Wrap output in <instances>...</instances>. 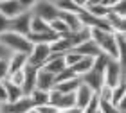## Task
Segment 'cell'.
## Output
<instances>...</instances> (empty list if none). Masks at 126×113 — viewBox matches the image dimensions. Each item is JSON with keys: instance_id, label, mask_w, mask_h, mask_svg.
<instances>
[{"instance_id": "8d00e7d4", "label": "cell", "mask_w": 126, "mask_h": 113, "mask_svg": "<svg viewBox=\"0 0 126 113\" xmlns=\"http://www.w3.org/2000/svg\"><path fill=\"white\" fill-rule=\"evenodd\" d=\"M9 56H11V52H9L5 47H2V45H0V59H7Z\"/></svg>"}, {"instance_id": "2e32d148", "label": "cell", "mask_w": 126, "mask_h": 113, "mask_svg": "<svg viewBox=\"0 0 126 113\" xmlns=\"http://www.w3.org/2000/svg\"><path fill=\"white\" fill-rule=\"evenodd\" d=\"M54 75L49 74V72H45L40 68L38 70V75H36V90H42V92H50V90H54Z\"/></svg>"}, {"instance_id": "d6a6232c", "label": "cell", "mask_w": 126, "mask_h": 113, "mask_svg": "<svg viewBox=\"0 0 126 113\" xmlns=\"http://www.w3.org/2000/svg\"><path fill=\"white\" fill-rule=\"evenodd\" d=\"M9 75V68H7V59H0V83L5 81Z\"/></svg>"}, {"instance_id": "7402d4cb", "label": "cell", "mask_w": 126, "mask_h": 113, "mask_svg": "<svg viewBox=\"0 0 126 113\" xmlns=\"http://www.w3.org/2000/svg\"><path fill=\"white\" fill-rule=\"evenodd\" d=\"M58 18L67 25V29L70 31V32L81 29V24H79V14H72V13H58Z\"/></svg>"}, {"instance_id": "5bb4252c", "label": "cell", "mask_w": 126, "mask_h": 113, "mask_svg": "<svg viewBox=\"0 0 126 113\" xmlns=\"http://www.w3.org/2000/svg\"><path fill=\"white\" fill-rule=\"evenodd\" d=\"M65 68L67 66H65V61H63V56H60V54H50L47 63L42 66V70L49 72V74H52V75H58L60 72L65 70Z\"/></svg>"}, {"instance_id": "836d02e7", "label": "cell", "mask_w": 126, "mask_h": 113, "mask_svg": "<svg viewBox=\"0 0 126 113\" xmlns=\"http://www.w3.org/2000/svg\"><path fill=\"white\" fill-rule=\"evenodd\" d=\"M36 113H58V110L50 104H45V106H40V108H34Z\"/></svg>"}, {"instance_id": "ffe728a7", "label": "cell", "mask_w": 126, "mask_h": 113, "mask_svg": "<svg viewBox=\"0 0 126 113\" xmlns=\"http://www.w3.org/2000/svg\"><path fill=\"white\" fill-rule=\"evenodd\" d=\"M27 65V56L25 54H11L7 58V68H9V74L13 72H18V70H24V66Z\"/></svg>"}, {"instance_id": "484cf974", "label": "cell", "mask_w": 126, "mask_h": 113, "mask_svg": "<svg viewBox=\"0 0 126 113\" xmlns=\"http://www.w3.org/2000/svg\"><path fill=\"white\" fill-rule=\"evenodd\" d=\"M124 99H126V88H124V83H121V84H117L115 88H112V100H110V104L115 108V106L119 102H123Z\"/></svg>"}, {"instance_id": "8992f818", "label": "cell", "mask_w": 126, "mask_h": 113, "mask_svg": "<svg viewBox=\"0 0 126 113\" xmlns=\"http://www.w3.org/2000/svg\"><path fill=\"white\" fill-rule=\"evenodd\" d=\"M49 56H50L49 45H32L31 52L27 54V65L34 66V68H42L47 63Z\"/></svg>"}, {"instance_id": "83f0119b", "label": "cell", "mask_w": 126, "mask_h": 113, "mask_svg": "<svg viewBox=\"0 0 126 113\" xmlns=\"http://www.w3.org/2000/svg\"><path fill=\"white\" fill-rule=\"evenodd\" d=\"M81 58H83V56H79L78 52H74V50H68V52L63 56V61H65V66H67V68H70V66H74Z\"/></svg>"}, {"instance_id": "f35d334b", "label": "cell", "mask_w": 126, "mask_h": 113, "mask_svg": "<svg viewBox=\"0 0 126 113\" xmlns=\"http://www.w3.org/2000/svg\"><path fill=\"white\" fill-rule=\"evenodd\" d=\"M27 113H36V111H34V110H31V111H27Z\"/></svg>"}, {"instance_id": "e575fe53", "label": "cell", "mask_w": 126, "mask_h": 113, "mask_svg": "<svg viewBox=\"0 0 126 113\" xmlns=\"http://www.w3.org/2000/svg\"><path fill=\"white\" fill-rule=\"evenodd\" d=\"M7 31H9V20L4 14H0V34H4Z\"/></svg>"}, {"instance_id": "f546056e", "label": "cell", "mask_w": 126, "mask_h": 113, "mask_svg": "<svg viewBox=\"0 0 126 113\" xmlns=\"http://www.w3.org/2000/svg\"><path fill=\"white\" fill-rule=\"evenodd\" d=\"M97 97H99L101 102H108L110 104V100H112V88L106 86V84H103V86L99 88V92H97Z\"/></svg>"}, {"instance_id": "7a4b0ae2", "label": "cell", "mask_w": 126, "mask_h": 113, "mask_svg": "<svg viewBox=\"0 0 126 113\" xmlns=\"http://www.w3.org/2000/svg\"><path fill=\"white\" fill-rule=\"evenodd\" d=\"M0 45L2 47H5L9 50L11 54H29L32 45L29 43V39H27L25 36H20L16 34V32H4V34H0Z\"/></svg>"}, {"instance_id": "6da1fadb", "label": "cell", "mask_w": 126, "mask_h": 113, "mask_svg": "<svg viewBox=\"0 0 126 113\" xmlns=\"http://www.w3.org/2000/svg\"><path fill=\"white\" fill-rule=\"evenodd\" d=\"M90 39L97 45V49L101 50V54H105L106 58L121 61L123 63V54L119 52L113 32H106V31H90Z\"/></svg>"}, {"instance_id": "3957f363", "label": "cell", "mask_w": 126, "mask_h": 113, "mask_svg": "<svg viewBox=\"0 0 126 113\" xmlns=\"http://www.w3.org/2000/svg\"><path fill=\"white\" fill-rule=\"evenodd\" d=\"M124 66L121 61H115V59H108V63L105 66V72H103V84L110 88H115L117 84L124 83Z\"/></svg>"}, {"instance_id": "d4e9b609", "label": "cell", "mask_w": 126, "mask_h": 113, "mask_svg": "<svg viewBox=\"0 0 126 113\" xmlns=\"http://www.w3.org/2000/svg\"><path fill=\"white\" fill-rule=\"evenodd\" d=\"M4 86H5V92H7V102H15V100H18L24 97V90L20 86H15V84H11L7 81H2Z\"/></svg>"}, {"instance_id": "ac0fdd59", "label": "cell", "mask_w": 126, "mask_h": 113, "mask_svg": "<svg viewBox=\"0 0 126 113\" xmlns=\"http://www.w3.org/2000/svg\"><path fill=\"white\" fill-rule=\"evenodd\" d=\"M106 22H108V25H110L112 32H119V34H124V31H126V16H119V14L108 13Z\"/></svg>"}, {"instance_id": "ab89813d", "label": "cell", "mask_w": 126, "mask_h": 113, "mask_svg": "<svg viewBox=\"0 0 126 113\" xmlns=\"http://www.w3.org/2000/svg\"><path fill=\"white\" fill-rule=\"evenodd\" d=\"M0 108H2V104H0Z\"/></svg>"}, {"instance_id": "1f68e13d", "label": "cell", "mask_w": 126, "mask_h": 113, "mask_svg": "<svg viewBox=\"0 0 126 113\" xmlns=\"http://www.w3.org/2000/svg\"><path fill=\"white\" fill-rule=\"evenodd\" d=\"M83 113H99V97H97V93L92 95V99L87 104V108L83 110Z\"/></svg>"}, {"instance_id": "52a82bcc", "label": "cell", "mask_w": 126, "mask_h": 113, "mask_svg": "<svg viewBox=\"0 0 126 113\" xmlns=\"http://www.w3.org/2000/svg\"><path fill=\"white\" fill-rule=\"evenodd\" d=\"M49 104L54 106L56 110H68L76 106V97L74 93H60L56 90L49 92Z\"/></svg>"}, {"instance_id": "4316f807", "label": "cell", "mask_w": 126, "mask_h": 113, "mask_svg": "<svg viewBox=\"0 0 126 113\" xmlns=\"http://www.w3.org/2000/svg\"><path fill=\"white\" fill-rule=\"evenodd\" d=\"M40 32H49V24H45L43 20L32 16L31 18V31H29V34H40Z\"/></svg>"}, {"instance_id": "7c38bea8", "label": "cell", "mask_w": 126, "mask_h": 113, "mask_svg": "<svg viewBox=\"0 0 126 113\" xmlns=\"http://www.w3.org/2000/svg\"><path fill=\"white\" fill-rule=\"evenodd\" d=\"M79 79H81V84H85L87 88H90L94 93H97L99 88L103 86V74L97 72V70H94V68L90 72H87L85 75H81Z\"/></svg>"}, {"instance_id": "5b68a950", "label": "cell", "mask_w": 126, "mask_h": 113, "mask_svg": "<svg viewBox=\"0 0 126 113\" xmlns=\"http://www.w3.org/2000/svg\"><path fill=\"white\" fill-rule=\"evenodd\" d=\"M31 14L40 18V20H43L45 24H49L54 18H58V9L54 7V2L38 0V2H32V5H31Z\"/></svg>"}, {"instance_id": "e0dca14e", "label": "cell", "mask_w": 126, "mask_h": 113, "mask_svg": "<svg viewBox=\"0 0 126 113\" xmlns=\"http://www.w3.org/2000/svg\"><path fill=\"white\" fill-rule=\"evenodd\" d=\"M92 95H94V92L90 88H87L85 84H79V88L76 90V93H74V97H76V108H79L83 111L85 108H87V104L90 102Z\"/></svg>"}, {"instance_id": "277c9868", "label": "cell", "mask_w": 126, "mask_h": 113, "mask_svg": "<svg viewBox=\"0 0 126 113\" xmlns=\"http://www.w3.org/2000/svg\"><path fill=\"white\" fill-rule=\"evenodd\" d=\"M31 5L32 2L27 0H0V14H4L7 20H13L25 11H31Z\"/></svg>"}, {"instance_id": "9a60e30c", "label": "cell", "mask_w": 126, "mask_h": 113, "mask_svg": "<svg viewBox=\"0 0 126 113\" xmlns=\"http://www.w3.org/2000/svg\"><path fill=\"white\" fill-rule=\"evenodd\" d=\"M65 38H67L68 45H70V49L74 50V49H78L79 45H83L85 41H88V39H90V31L85 29V27H81V29H78L74 32H68Z\"/></svg>"}, {"instance_id": "4fadbf2b", "label": "cell", "mask_w": 126, "mask_h": 113, "mask_svg": "<svg viewBox=\"0 0 126 113\" xmlns=\"http://www.w3.org/2000/svg\"><path fill=\"white\" fill-rule=\"evenodd\" d=\"M54 7L58 9V13H83V2H78V0H54Z\"/></svg>"}, {"instance_id": "8fae6325", "label": "cell", "mask_w": 126, "mask_h": 113, "mask_svg": "<svg viewBox=\"0 0 126 113\" xmlns=\"http://www.w3.org/2000/svg\"><path fill=\"white\" fill-rule=\"evenodd\" d=\"M40 68H34L31 65L24 66V84H22V90H24V95H31L32 90H36V75H38Z\"/></svg>"}, {"instance_id": "44dd1931", "label": "cell", "mask_w": 126, "mask_h": 113, "mask_svg": "<svg viewBox=\"0 0 126 113\" xmlns=\"http://www.w3.org/2000/svg\"><path fill=\"white\" fill-rule=\"evenodd\" d=\"M92 66H94V58H85V56H83V58L79 59L74 66H70V70H72L78 77H81V75L87 74V72L92 70Z\"/></svg>"}, {"instance_id": "d6986e66", "label": "cell", "mask_w": 126, "mask_h": 113, "mask_svg": "<svg viewBox=\"0 0 126 113\" xmlns=\"http://www.w3.org/2000/svg\"><path fill=\"white\" fill-rule=\"evenodd\" d=\"M74 52H78L79 56H85V58H97V56H101V50L97 49V45L92 39H88L83 45H79L78 49H74Z\"/></svg>"}, {"instance_id": "9c48e42d", "label": "cell", "mask_w": 126, "mask_h": 113, "mask_svg": "<svg viewBox=\"0 0 126 113\" xmlns=\"http://www.w3.org/2000/svg\"><path fill=\"white\" fill-rule=\"evenodd\" d=\"M34 110V106L31 102L29 95H24L22 99L15 100V102H5L2 104V108H0V113H27Z\"/></svg>"}, {"instance_id": "ba28073f", "label": "cell", "mask_w": 126, "mask_h": 113, "mask_svg": "<svg viewBox=\"0 0 126 113\" xmlns=\"http://www.w3.org/2000/svg\"><path fill=\"white\" fill-rule=\"evenodd\" d=\"M31 18H32L31 11H25V13L18 14L16 18L9 20V31L16 32V34H20V36H27L29 31H31Z\"/></svg>"}, {"instance_id": "f1b7e54d", "label": "cell", "mask_w": 126, "mask_h": 113, "mask_svg": "<svg viewBox=\"0 0 126 113\" xmlns=\"http://www.w3.org/2000/svg\"><path fill=\"white\" fill-rule=\"evenodd\" d=\"M5 81L11 83V84H15V86H20V88H22V84H24V70H18V72L9 74Z\"/></svg>"}, {"instance_id": "cb8c5ba5", "label": "cell", "mask_w": 126, "mask_h": 113, "mask_svg": "<svg viewBox=\"0 0 126 113\" xmlns=\"http://www.w3.org/2000/svg\"><path fill=\"white\" fill-rule=\"evenodd\" d=\"M31 102L34 108H40V106H45L49 104V92H42V90H32L31 95H29Z\"/></svg>"}, {"instance_id": "603a6c76", "label": "cell", "mask_w": 126, "mask_h": 113, "mask_svg": "<svg viewBox=\"0 0 126 113\" xmlns=\"http://www.w3.org/2000/svg\"><path fill=\"white\" fill-rule=\"evenodd\" d=\"M79 84H81V79L74 77V79H70V81L58 83L54 86V90H56V92H60V93H76V90L79 88Z\"/></svg>"}, {"instance_id": "4dcf8cb0", "label": "cell", "mask_w": 126, "mask_h": 113, "mask_svg": "<svg viewBox=\"0 0 126 113\" xmlns=\"http://www.w3.org/2000/svg\"><path fill=\"white\" fill-rule=\"evenodd\" d=\"M74 77H78V75L74 74L70 68H65V70H61L58 75H54V81H56V84H58V83H63V81H70V79H74Z\"/></svg>"}, {"instance_id": "74e56055", "label": "cell", "mask_w": 126, "mask_h": 113, "mask_svg": "<svg viewBox=\"0 0 126 113\" xmlns=\"http://www.w3.org/2000/svg\"><path fill=\"white\" fill-rule=\"evenodd\" d=\"M58 113H83V111L74 106V108H68V110H58Z\"/></svg>"}, {"instance_id": "30bf717a", "label": "cell", "mask_w": 126, "mask_h": 113, "mask_svg": "<svg viewBox=\"0 0 126 113\" xmlns=\"http://www.w3.org/2000/svg\"><path fill=\"white\" fill-rule=\"evenodd\" d=\"M83 11L95 18H106L110 13V7H108L106 0H95V2H83Z\"/></svg>"}, {"instance_id": "d590c367", "label": "cell", "mask_w": 126, "mask_h": 113, "mask_svg": "<svg viewBox=\"0 0 126 113\" xmlns=\"http://www.w3.org/2000/svg\"><path fill=\"white\" fill-rule=\"evenodd\" d=\"M5 102H7V92H5L4 83H0V104H5Z\"/></svg>"}]
</instances>
